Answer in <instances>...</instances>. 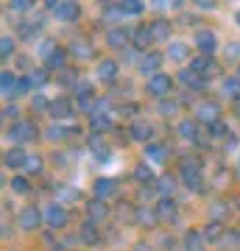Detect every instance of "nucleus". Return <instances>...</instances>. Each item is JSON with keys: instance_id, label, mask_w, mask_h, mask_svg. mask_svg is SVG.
<instances>
[{"instance_id": "22", "label": "nucleus", "mask_w": 240, "mask_h": 251, "mask_svg": "<svg viewBox=\"0 0 240 251\" xmlns=\"http://www.w3.org/2000/svg\"><path fill=\"white\" fill-rule=\"evenodd\" d=\"M179 81L185 84V87H190V90H204L207 87V81L198 75V73H193V70H182L179 73Z\"/></svg>"}, {"instance_id": "33", "label": "nucleus", "mask_w": 240, "mask_h": 251, "mask_svg": "<svg viewBox=\"0 0 240 251\" xmlns=\"http://www.w3.org/2000/svg\"><path fill=\"white\" fill-rule=\"evenodd\" d=\"M223 95H229V98H235V100H240V78L238 75H232V78H226L223 81Z\"/></svg>"}, {"instance_id": "29", "label": "nucleus", "mask_w": 240, "mask_h": 251, "mask_svg": "<svg viewBox=\"0 0 240 251\" xmlns=\"http://www.w3.org/2000/svg\"><path fill=\"white\" fill-rule=\"evenodd\" d=\"M185 251H204V234L201 232H187L185 234Z\"/></svg>"}, {"instance_id": "45", "label": "nucleus", "mask_w": 240, "mask_h": 251, "mask_svg": "<svg viewBox=\"0 0 240 251\" xmlns=\"http://www.w3.org/2000/svg\"><path fill=\"white\" fill-rule=\"evenodd\" d=\"M56 48H59V45H56L53 39H45V42H42V45H39V48H36V50H39V56H45V59H48V56L53 53Z\"/></svg>"}, {"instance_id": "19", "label": "nucleus", "mask_w": 240, "mask_h": 251, "mask_svg": "<svg viewBox=\"0 0 240 251\" xmlns=\"http://www.w3.org/2000/svg\"><path fill=\"white\" fill-rule=\"evenodd\" d=\"M0 92H3V98L17 95V78H14V73H9V70L0 73Z\"/></svg>"}, {"instance_id": "26", "label": "nucleus", "mask_w": 240, "mask_h": 251, "mask_svg": "<svg viewBox=\"0 0 240 251\" xmlns=\"http://www.w3.org/2000/svg\"><path fill=\"white\" fill-rule=\"evenodd\" d=\"M176 131H179L182 140H198V123L196 120H182Z\"/></svg>"}, {"instance_id": "57", "label": "nucleus", "mask_w": 240, "mask_h": 251, "mask_svg": "<svg viewBox=\"0 0 240 251\" xmlns=\"http://www.w3.org/2000/svg\"><path fill=\"white\" fill-rule=\"evenodd\" d=\"M238 78H240V70H238Z\"/></svg>"}, {"instance_id": "11", "label": "nucleus", "mask_w": 240, "mask_h": 251, "mask_svg": "<svg viewBox=\"0 0 240 251\" xmlns=\"http://www.w3.org/2000/svg\"><path fill=\"white\" fill-rule=\"evenodd\" d=\"M196 48L201 50V56H213L215 48H218V39H215L213 31H198L196 34Z\"/></svg>"}, {"instance_id": "37", "label": "nucleus", "mask_w": 240, "mask_h": 251, "mask_svg": "<svg viewBox=\"0 0 240 251\" xmlns=\"http://www.w3.org/2000/svg\"><path fill=\"white\" fill-rule=\"evenodd\" d=\"M223 237V224L221 221H210L204 229V240H221Z\"/></svg>"}, {"instance_id": "3", "label": "nucleus", "mask_w": 240, "mask_h": 251, "mask_svg": "<svg viewBox=\"0 0 240 251\" xmlns=\"http://www.w3.org/2000/svg\"><path fill=\"white\" fill-rule=\"evenodd\" d=\"M48 9H51V14H53L56 20H62V23H73V20H79L81 9L79 3H70V0H48Z\"/></svg>"}, {"instance_id": "54", "label": "nucleus", "mask_w": 240, "mask_h": 251, "mask_svg": "<svg viewBox=\"0 0 240 251\" xmlns=\"http://www.w3.org/2000/svg\"><path fill=\"white\" fill-rule=\"evenodd\" d=\"M196 3H198V9H204V11L215 9V3H213V0H196Z\"/></svg>"}, {"instance_id": "40", "label": "nucleus", "mask_w": 240, "mask_h": 251, "mask_svg": "<svg viewBox=\"0 0 240 251\" xmlns=\"http://www.w3.org/2000/svg\"><path fill=\"white\" fill-rule=\"evenodd\" d=\"M81 193L79 190H70V187H59L56 190V204H62V201H73V198H79Z\"/></svg>"}, {"instance_id": "25", "label": "nucleus", "mask_w": 240, "mask_h": 251, "mask_svg": "<svg viewBox=\"0 0 240 251\" xmlns=\"http://www.w3.org/2000/svg\"><path fill=\"white\" fill-rule=\"evenodd\" d=\"M151 34H154V42H165V39L170 36V23L168 20H154Z\"/></svg>"}, {"instance_id": "44", "label": "nucleus", "mask_w": 240, "mask_h": 251, "mask_svg": "<svg viewBox=\"0 0 240 251\" xmlns=\"http://www.w3.org/2000/svg\"><path fill=\"white\" fill-rule=\"evenodd\" d=\"M11 53H14V39H11V36H3V39H0V56L9 59Z\"/></svg>"}, {"instance_id": "17", "label": "nucleus", "mask_w": 240, "mask_h": 251, "mask_svg": "<svg viewBox=\"0 0 240 251\" xmlns=\"http://www.w3.org/2000/svg\"><path fill=\"white\" fill-rule=\"evenodd\" d=\"M79 237L87 246H92V243H98V237H101V232H98V224L95 221H84V224L79 226Z\"/></svg>"}, {"instance_id": "28", "label": "nucleus", "mask_w": 240, "mask_h": 251, "mask_svg": "<svg viewBox=\"0 0 240 251\" xmlns=\"http://www.w3.org/2000/svg\"><path fill=\"white\" fill-rule=\"evenodd\" d=\"M187 56H190V48H187L185 42H170L168 45V59H173V62H185Z\"/></svg>"}, {"instance_id": "34", "label": "nucleus", "mask_w": 240, "mask_h": 251, "mask_svg": "<svg viewBox=\"0 0 240 251\" xmlns=\"http://www.w3.org/2000/svg\"><path fill=\"white\" fill-rule=\"evenodd\" d=\"M129 134H132L134 140H140V143H145V140L151 137V126H148V123H142V120H137V123L132 126V131H129Z\"/></svg>"}, {"instance_id": "23", "label": "nucleus", "mask_w": 240, "mask_h": 251, "mask_svg": "<svg viewBox=\"0 0 240 251\" xmlns=\"http://www.w3.org/2000/svg\"><path fill=\"white\" fill-rule=\"evenodd\" d=\"M117 190V184H115V179H98L95 184H92V193H95V198H109L112 193Z\"/></svg>"}, {"instance_id": "12", "label": "nucleus", "mask_w": 240, "mask_h": 251, "mask_svg": "<svg viewBox=\"0 0 240 251\" xmlns=\"http://www.w3.org/2000/svg\"><path fill=\"white\" fill-rule=\"evenodd\" d=\"M129 39H132V31L120 25V28H112V31L107 34V45L115 48V50H120V48L129 45Z\"/></svg>"}, {"instance_id": "48", "label": "nucleus", "mask_w": 240, "mask_h": 251, "mask_svg": "<svg viewBox=\"0 0 240 251\" xmlns=\"http://www.w3.org/2000/svg\"><path fill=\"white\" fill-rule=\"evenodd\" d=\"M34 6L31 0H11V11H28Z\"/></svg>"}, {"instance_id": "6", "label": "nucleus", "mask_w": 240, "mask_h": 251, "mask_svg": "<svg viewBox=\"0 0 240 251\" xmlns=\"http://www.w3.org/2000/svg\"><path fill=\"white\" fill-rule=\"evenodd\" d=\"M196 120H201V123H207V126H213L215 120H221V106H218V103H213V100L198 103V106H196Z\"/></svg>"}, {"instance_id": "7", "label": "nucleus", "mask_w": 240, "mask_h": 251, "mask_svg": "<svg viewBox=\"0 0 240 251\" xmlns=\"http://www.w3.org/2000/svg\"><path fill=\"white\" fill-rule=\"evenodd\" d=\"M160 67H162V53H154V50L142 53V59H140V73L142 75L154 78V75H160V73H157Z\"/></svg>"}, {"instance_id": "38", "label": "nucleus", "mask_w": 240, "mask_h": 251, "mask_svg": "<svg viewBox=\"0 0 240 251\" xmlns=\"http://www.w3.org/2000/svg\"><path fill=\"white\" fill-rule=\"evenodd\" d=\"M142 9H145V6H142L140 0H123V3H117V11H120V14H140Z\"/></svg>"}, {"instance_id": "21", "label": "nucleus", "mask_w": 240, "mask_h": 251, "mask_svg": "<svg viewBox=\"0 0 240 251\" xmlns=\"http://www.w3.org/2000/svg\"><path fill=\"white\" fill-rule=\"evenodd\" d=\"M145 159L162 165V162H168V148L160 145V143H148V145H145Z\"/></svg>"}, {"instance_id": "1", "label": "nucleus", "mask_w": 240, "mask_h": 251, "mask_svg": "<svg viewBox=\"0 0 240 251\" xmlns=\"http://www.w3.org/2000/svg\"><path fill=\"white\" fill-rule=\"evenodd\" d=\"M179 173H182V181H185L190 190H201V162H198L196 156H185Z\"/></svg>"}, {"instance_id": "30", "label": "nucleus", "mask_w": 240, "mask_h": 251, "mask_svg": "<svg viewBox=\"0 0 240 251\" xmlns=\"http://www.w3.org/2000/svg\"><path fill=\"white\" fill-rule=\"evenodd\" d=\"M89 126H92V131H95V134H98V131H109V128H112V117L95 112V115L89 117Z\"/></svg>"}, {"instance_id": "27", "label": "nucleus", "mask_w": 240, "mask_h": 251, "mask_svg": "<svg viewBox=\"0 0 240 251\" xmlns=\"http://www.w3.org/2000/svg\"><path fill=\"white\" fill-rule=\"evenodd\" d=\"M89 148L95 151V156H98L101 162H109V148H107V143L101 140V134H92V137H89Z\"/></svg>"}, {"instance_id": "55", "label": "nucleus", "mask_w": 240, "mask_h": 251, "mask_svg": "<svg viewBox=\"0 0 240 251\" xmlns=\"http://www.w3.org/2000/svg\"><path fill=\"white\" fill-rule=\"evenodd\" d=\"M137 251H148V246H142V243H140V246H137Z\"/></svg>"}, {"instance_id": "46", "label": "nucleus", "mask_w": 240, "mask_h": 251, "mask_svg": "<svg viewBox=\"0 0 240 251\" xmlns=\"http://www.w3.org/2000/svg\"><path fill=\"white\" fill-rule=\"evenodd\" d=\"M11 190H14V193H28V179L14 176V179H11Z\"/></svg>"}, {"instance_id": "43", "label": "nucleus", "mask_w": 240, "mask_h": 251, "mask_svg": "<svg viewBox=\"0 0 240 251\" xmlns=\"http://www.w3.org/2000/svg\"><path fill=\"white\" fill-rule=\"evenodd\" d=\"M31 109H34V112H51V103H48L45 95H34V98H31Z\"/></svg>"}, {"instance_id": "31", "label": "nucleus", "mask_w": 240, "mask_h": 251, "mask_svg": "<svg viewBox=\"0 0 240 251\" xmlns=\"http://www.w3.org/2000/svg\"><path fill=\"white\" fill-rule=\"evenodd\" d=\"M70 134H81V128H64V126H59V123H53L48 128V137H51V140H67Z\"/></svg>"}, {"instance_id": "20", "label": "nucleus", "mask_w": 240, "mask_h": 251, "mask_svg": "<svg viewBox=\"0 0 240 251\" xmlns=\"http://www.w3.org/2000/svg\"><path fill=\"white\" fill-rule=\"evenodd\" d=\"M67 56H70V50H64V48H56L53 53L45 59L48 70H64V64H67Z\"/></svg>"}, {"instance_id": "51", "label": "nucleus", "mask_w": 240, "mask_h": 251, "mask_svg": "<svg viewBox=\"0 0 240 251\" xmlns=\"http://www.w3.org/2000/svg\"><path fill=\"white\" fill-rule=\"evenodd\" d=\"M210 215H213L215 221H218V218H223V215H226V206H223L221 201H218V204H213V209H210Z\"/></svg>"}, {"instance_id": "49", "label": "nucleus", "mask_w": 240, "mask_h": 251, "mask_svg": "<svg viewBox=\"0 0 240 251\" xmlns=\"http://www.w3.org/2000/svg\"><path fill=\"white\" fill-rule=\"evenodd\" d=\"M31 87H34V84H31V78H17V95H26Z\"/></svg>"}, {"instance_id": "39", "label": "nucleus", "mask_w": 240, "mask_h": 251, "mask_svg": "<svg viewBox=\"0 0 240 251\" xmlns=\"http://www.w3.org/2000/svg\"><path fill=\"white\" fill-rule=\"evenodd\" d=\"M17 34L23 36V39H34L36 34H39V25H36V23H20V28H17Z\"/></svg>"}, {"instance_id": "4", "label": "nucleus", "mask_w": 240, "mask_h": 251, "mask_svg": "<svg viewBox=\"0 0 240 251\" xmlns=\"http://www.w3.org/2000/svg\"><path fill=\"white\" fill-rule=\"evenodd\" d=\"M45 221V212H39L34 204L31 206H23L17 215V226L23 229V232H34V229H39V224Z\"/></svg>"}, {"instance_id": "14", "label": "nucleus", "mask_w": 240, "mask_h": 251, "mask_svg": "<svg viewBox=\"0 0 240 251\" xmlns=\"http://www.w3.org/2000/svg\"><path fill=\"white\" fill-rule=\"evenodd\" d=\"M70 115H73V103L67 98L51 100V117H53V120H67Z\"/></svg>"}, {"instance_id": "9", "label": "nucleus", "mask_w": 240, "mask_h": 251, "mask_svg": "<svg viewBox=\"0 0 240 251\" xmlns=\"http://www.w3.org/2000/svg\"><path fill=\"white\" fill-rule=\"evenodd\" d=\"M190 70L198 73L201 78H207V75H215L218 64L213 62V56H196V59H190Z\"/></svg>"}, {"instance_id": "15", "label": "nucleus", "mask_w": 240, "mask_h": 251, "mask_svg": "<svg viewBox=\"0 0 240 251\" xmlns=\"http://www.w3.org/2000/svg\"><path fill=\"white\" fill-rule=\"evenodd\" d=\"M87 215H89V221L101 224V221H107V218H109V206L104 204L101 198H95V201H89V204H87Z\"/></svg>"}, {"instance_id": "50", "label": "nucleus", "mask_w": 240, "mask_h": 251, "mask_svg": "<svg viewBox=\"0 0 240 251\" xmlns=\"http://www.w3.org/2000/svg\"><path fill=\"white\" fill-rule=\"evenodd\" d=\"M226 56H229L232 62H235V59H240V42H232V45H226Z\"/></svg>"}, {"instance_id": "18", "label": "nucleus", "mask_w": 240, "mask_h": 251, "mask_svg": "<svg viewBox=\"0 0 240 251\" xmlns=\"http://www.w3.org/2000/svg\"><path fill=\"white\" fill-rule=\"evenodd\" d=\"M157 218L160 221H173L176 218V201L173 198H160V204H157Z\"/></svg>"}, {"instance_id": "10", "label": "nucleus", "mask_w": 240, "mask_h": 251, "mask_svg": "<svg viewBox=\"0 0 240 251\" xmlns=\"http://www.w3.org/2000/svg\"><path fill=\"white\" fill-rule=\"evenodd\" d=\"M154 42V34H151V25H140L132 31V45L137 48V50H145V48H151ZM148 53V50H145Z\"/></svg>"}, {"instance_id": "36", "label": "nucleus", "mask_w": 240, "mask_h": 251, "mask_svg": "<svg viewBox=\"0 0 240 251\" xmlns=\"http://www.w3.org/2000/svg\"><path fill=\"white\" fill-rule=\"evenodd\" d=\"M134 179L140 181V184H151V181H154V171L145 165V162H140V165L134 168Z\"/></svg>"}, {"instance_id": "13", "label": "nucleus", "mask_w": 240, "mask_h": 251, "mask_svg": "<svg viewBox=\"0 0 240 251\" xmlns=\"http://www.w3.org/2000/svg\"><path fill=\"white\" fill-rule=\"evenodd\" d=\"M95 73H98V78L104 81V84H112V81L117 78V62L115 59H101Z\"/></svg>"}, {"instance_id": "47", "label": "nucleus", "mask_w": 240, "mask_h": 251, "mask_svg": "<svg viewBox=\"0 0 240 251\" xmlns=\"http://www.w3.org/2000/svg\"><path fill=\"white\" fill-rule=\"evenodd\" d=\"M26 171H28V173H39V171H42V162H39V156H28Z\"/></svg>"}, {"instance_id": "16", "label": "nucleus", "mask_w": 240, "mask_h": 251, "mask_svg": "<svg viewBox=\"0 0 240 251\" xmlns=\"http://www.w3.org/2000/svg\"><path fill=\"white\" fill-rule=\"evenodd\" d=\"M26 162H28L26 151H23V148H17V145H14V148H9V151H6V156H3V165H6V168H26Z\"/></svg>"}, {"instance_id": "42", "label": "nucleus", "mask_w": 240, "mask_h": 251, "mask_svg": "<svg viewBox=\"0 0 240 251\" xmlns=\"http://www.w3.org/2000/svg\"><path fill=\"white\" fill-rule=\"evenodd\" d=\"M229 134V128H226V123L223 120H215L213 126H210V137H215V140H221V137Z\"/></svg>"}, {"instance_id": "53", "label": "nucleus", "mask_w": 240, "mask_h": 251, "mask_svg": "<svg viewBox=\"0 0 240 251\" xmlns=\"http://www.w3.org/2000/svg\"><path fill=\"white\" fill-rule=\"evenodd\" d=\"M160 112H162V115H173V112H176V103H165V100H162V103H160Z\"/></svg>"}, {"instance_id": "41", "label": "nucleus", "mask_w": 240, "mask_h": 251, "mask_svg": "<svg viewBox=\"0 0 240 251\" xmlns=\"http://www.w3.org/2000/svg\"><path fill=\"white\" fill-rule=\"evenodd\" d=\"M31 84H34V90H39V87H45L48 84V70H31Z\"/></svg>"}, {"instance_id": "56", "label": "nucleus", "mask_w": 240, "mask_h": 251, "mask_svg": "<svg viewBox=\"0 0 240 251\" xmlns=\"http://www.w3.org/2000/svg\"><path fill=\"white\" fill-rule=\"evenodd\" d=\"M235 17H238V25H240V11H238V14H235Z\"/></svg>"}, {"instance_id": "52", "label": "nucleus", "mask_w": 240, "mask_h": 251, "mask_svg": "<svg viewBox=\"0 0 240 251\" xmlns=\"http://www.w3.org/2000/svg\"><path fill=\"white\" fill-rule=\"evenodd\" d=\"M17 115H20L17 106H6L3 109V117H6V120H14V123H17Z\"/></svg>"}, {"instance_id": "8", "label": "nucleus", "mask_w": 240, "mask_h": 251, "mask_svg": "<svg viewBox=\"0 0 240 251\" xmlns=\"http://www.w3.org/2000/svg\"><path fill=\"white\" fill-rule=\"evenodd\" d=\"M170 87H173V81H170V75H165V73L148 78V92H151L154 98H165V95L170 92Z\"/></svg>"}, {"instance_id": "32", "label": "nucleus", "mask_w": 240, "mask_h": 251, "mask_svg": "<svg viewBox=\"0 0 240 251\" xmlns=\"http://www.w3.org/2000/svg\"><path fill=\"white\" fill-rule=\"evenodd\" d=\"M157 190H160L162 198H170L173 196V190H176V179H173V176H162V179H157Z\"/></svg>"}, {"instance_id": "5", "label": "nucleus", "mask_w": 240, "mask_h": 251, "mask_svg": "<svg viewBox=\"0 0 240 251\" xmlns=\"http://www.w3.org/2000/svg\"><path fill=\"white\" fill-rule=\"evenodd\" d=\"M45 224L51 229H64L67 226V209L62 204H51L45 209Z\"/></svg>"}, {"instance_id": "35", "label": "nucleus", "mask_w": 240, "mask_h": 251, "mask_svg": "<svg viewBox=\"0 0 240 251\" xmlns=\"http://www.w3.org/2000/svg\"><path fill=\"white\" fill-rule=\"evenodd\" d=\"M73 95L79 100H89L92 98V84H89V81H76V84H73Z\"/></svg>"}, {"instance_id": "24", "label": "nucleus", "mask_w": 240, "mask_h": 251, "mask_svg": "<svg viewBox=\"0 0 240 251\" xmlns=\"http://www.w3.org/2000/svg\"><path fill=\"white\" fill-rule=\"evenodd\" d=\"M92 45H89L87 39H73L70 45V56H76V59H92Z\"/></svg>"}, {"instance_id": "2", "label": "nucleus", "mask_w": 240, "mask_h": 251, "mask_svg": "<svg viewBox=\"0 0 240 251\" xmlns=\"http://www.w3.org/2000/svg\"><path fill=\"white\" fill-rule=\"evenodd\" d=\"M36 134H39V128H36V123H31V120H17V123L6 131V137H9L11 143H17V145L36 140Z\"/></svg>"}]
</instances>
